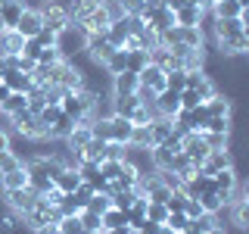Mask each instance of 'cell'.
<instances>
[{
    "mask_svg": "<svg viewBox=\"0 0 249 234\" xmlns=\"http://www.w3.org/2000/svg\"><path fill=\"white\" fill-rule=\"evenodd\" d=\"M41 28H44V19H41V13H35V10H22L19 22H16V31H19L22 38H35Z\"/></svg>",
    "mask_w": 249,
    "mask_h": 234,
    "instance_id": "30bf717a",
    "label": "cell"
},
{
    "mask_svg": "<svg viewBox=\"0 0 249 234\" xmlns=\"http://www.w3.org/2000/svg\"><path fill=\"white\" fill-rule=\"evenodd\" d=\"M202 131H221V135H228V131H233V116H206Z\"/></svg>",
    "mask_w": 249,
    "mask_h": 234,
    "instance_id": "d4e9b609",
    "label": "cell"
},
{
    "mask_svg": "<svg viewBox=\"0 0 249 234\" xmlns=\"http://www.w3.org/2000/svg\"><path fill=\"white\" fill-rule=\"evenodd\" d=\"M124 62H128V53H124V50H112V57H109V59L103 62L106 75L112 78V75H119V72H124Z\"/></svg>",
    "mask_w": 249,
    "mask_h": 234,
    "instance_id": "f1b7e54d",
    "label": "cell"
},
{
    "mask_svg": "<svg viewBox=\"0 0 249 234\" xmlns=\"http://www.w3.org/2000/svg\"><path fill=\"white\" fill-rule=\"evenodd\" d=\"M124 53H128V62H124V69H128V72H134V75L146 66V62H150V53H146V50H124Z\"/></svg>",
    "mask_w": 249,
    "mask_h": 234,
    "instance_id": "1f68e13d",
    "label": "cell"
},
{
    "mask_svg": "<svg viewBox=\"0 0 249 234\" xmlns=\"http://www.w3.org/2000/svg\"><path fill=\"white\" fill-rule=\"evenodd\" d=\"M97 234H106V231H97Z\"/></svg>",
    "mask_w": 249,
    "mask_h": 234,
    "instance_id": "e7e4bbea",
    "label": "cell"
},
{
    "mask_svg": "<svg viewBox=\"0 0 249 234\" xmlns=\"http://www.w3.org/2000/svg\"><path fill=\"white\" fill-rule=\"evenodd\" d=\"M62 57H59V50L56 47H41V53H37V59L35 62H41V66H56Z\"/></svg>",
    "mask_w": 249,
    "mask_h": 234,
    "instance_id": "60d3db41",
    "label": "cell"
},
{
    "mask_svg": "<svg viewBox=\"0 0 249 234\" xmlns=\"http://www.w3.org/2000/svg\"><path fill=\"white\" fill-rule=\"evenodd\" d=\"M10 147H13V135L0 131V153H3V150H10Z\"/></svg>",
    "mask_w": 249,
    "mask_h": 234,
    "instance_id": "6f0895ef",
    "label": "cell"
},
{
    "mask_svg": "<svg viewBox=\"0 0 249 234\" xmlns=\"http://www.w3.org/2000/svg\"><path fill=\"white\" fill-rule=\"evenodd\" d=\"M109 88H112V94H134L140 88V81H137L134 72H128V69H124V72L109 78Z\"/></svg>",
    "mask_w": 249,
    "mask_h": 234,
    "instance_id": "2e32d148",
    "label": "cell"
},
{
    "mask_svg": "<svg viewBox=\"0 0 249 234\" xmlns=\"http://www.w3.org/2000/svg\"><path fill=\"white\" fill-rule=\"evenodd\" d=\"M0 200H3V206H6V209H13V213H19V215H22V213H28V209L35 206L37 194L25 184V187H16V191H3V194H0Z\"/></svg>",
    "mask_w": 249,
    "mask_h": 234,
    "instance_id": "6da1fadb",
    "label": "cell"
},
{
    "mask_svg": "<svg viewBox=\"0 0 249 234\" xmlns=\"http://www.w3.org/2000/svg\"><path fill=\"white\" fill-rule=\"evenodd\" d=\"M202 103V97L193 88H184L181 91V109H193V106H199Z\"/></svg>",
    "mask_w": 249,
    "mask_h": 234,
    "instance_id": "c3c4849f",
    "label": "cell"
},
{
    "mask_svg": "<svg viewBox=\"0 0 249 234\" xmlns=\"http://www.w3.org/2000/svg\"><path fill=\"white\" fill-rule=\"evenodd\" d=\"M124 150H128V144H119V140H106V159H119V162H124Z\"/></svg>",
    "mask_w": 249,
    "mask_h": 234,
    "instance_id": "7dc6e473",
    "label": "cell"
},
{
    "mask_svg": "<svg viewBox=\"0 0 249 234\" xmlns=\"http://www.w3.org/2000/svg\"><path fill=\"white\" fill-rule=\"evenodd\" d=\"M237 181H240V172H237V166L221 169V172H215V175H212V187H215L218 194H224V197H228V203H231V191L237 187Z\"/></svg>",
    "mask_w": 249,
    "mask_h": 234,
    "instance_id": "ba28073f",
    "label": "cell"
},
{
    "mask_svg": "<svg viewBox=\"0 0 249 234\" xmlns=\"http://www.w3.org/2000/svg\"><path fill=\"white\" fill-rule=\"evenodd\" d=\"M78 218H81V228L88 231V234L103 231V222H100V215H97V213H90V209H81V213H78Z\"/></svg>",
    "mask_w": 249,
    "mask_h": 234,
    "instance_id": "e575fe53",
    "label": "cell"
},
{
    "mask_svg": "<svg viewBox=\"0 0 249 234\" xmlns=\"http://www.w3.org/2000/svg\"><path fill=\"white\" fill-rule=\"evenodd\" d=\"M81 156H84V162H103L106 159V140L90 137L88 144L81 147Z\"/></svg>",
    "mask_w": 249,
    "mask_h": 234,
    "instance_id": "44dd1931",
    "label": "cell"
},
{
    "mask_svg": "<svg viewBox=\"0 0 249 234\" xmlns=\"http://www.w3.org/2000/svg\"><path fill=\"white\" fill-rule=\"evenodd\" d=\"M137 106H140L137 94H112V113L115 116H124V119H128Z\"/></svg>",
    "mask_w": 249,
    "mask_h": 234,
    "instance_id": "d6986e66",
    "label": "cell"
},
{
    "mask_svg": "<svg viewBox=\"0 0 249 234\" xmlns=\"http://www.w3.org/2000/svg\"><path fill=\"white\" fill-rule=\"evenodd\" d=\"M93 194H97V191H93V187H90L88 181H81V184H78L75 191H72V197H75V203H78V206H88V200L93 197Z\"/></svg>",
    "mask_w": 249,
    "mask_h": 234,
    "instance_id": "ee69618b",
    "label": "cell"
},
{
    "mask_svg": "<svg viewBox=\"0 0 249 234\" xmlns=\"http://www.w3.org/2000/svg\"><path fill=\"white\" fill-rule=\"evenodd\" d=\"M19 16H22V3H16V0H10V3L0 6V22H3V31L6 28H16Z\"/></svg>",
    "mask_w": 249,
    "mask_h": 234,
    "instance_id": "484cf974",
    "label": "cell"
},
{
    "mask_svg": "<svg viewBox=\"0 0 249 234\" xmlns=\"http://www.w3.org/2000/svg\"><path fill=\"white\" fill-rule=\"evenodd\" d=\"M109 206H112V203H109V197H106V194H93V197L88 200V206H84V209H90V213L103 215V213H106Z\"/></svg>",
    "mask_w": 249,
    "mask_h": 234,
    "instance_id": "ab89813d",
    "label": "cell"
},
{
    "mask_svg": "<svg viewBox=\"0 0 249 234\" xmlns=\"http://www.w3.org/2000/svg\"><path fill=\"white\" fill-rule=\"evenodd\" d=\"M35 38H37V44H41V47H56V31H50V28H41Z\"/></svg>",
    "mask_w": 249,
    "mask_h": 234,
    "instance_id": "11a10c76",
    "label": "cell"
},
{
    "mask_svg": "<svg viewBox=\"0 0 249 234\" xmlns=\"http://www.w3.org/2000/svg\"><path fill=\"white\" fill-rule=\"evenodd\" d=\"M0 109H3L6 116H13V113H22L25 109V94H19V91H10V97L0 103Z\"/></svg>",
    "mask_w": 249,
    "mask_h": 234,
    "instance_id": "d6a6232c",
    "label": "cell"
},
{
    "mask_svg": "<svg viewBox=\"0 0 249 234\" xmlns=\"http://www.w3.org/2000/svg\"><path fill=\"white\" fill-rule=\"evenodd\" d=\"M119 3H122L124 16H140L143 13V0H119Z\"/></svg>",
    "mask_w": 249,
    "mask_h": 234,
    "instance_id": "db71d44e",
    "label": "cell"
},
{
    "mask_svg": "<svg viewBox=\"0 0 249 234\" xmlns=\"http://www.w3.org/2000/svg\"><path fill=\"white\" fill-rule=\"evenodd\" d=\"M199 135H202V144L209 150H231V144H233V131H228V135H221V131H199Z\"/></svg>",
    "mask_w": 249,
    "mask_h": 234,
    "instance_id": "e0dca14e",
    "label": "cell"
},
{
    "mask_svg": "<svg viewBox=\"0 0 249 234\" xmlns=\"http://www.w3.org/2000/svg\"><path fill=\"white\" fill-rule=\"evenodd\" d=\"M181 153L193 162V166H202V159L209 156V147L202 144V135H199V131H190V135L181 137Z\"/></svg>",
    "mask_w": 249,
    "mask_h": 234,
    "instance_id": "5b68a950",
    "label": "cell"
},
{
    "mask_svg": "<svg viewBox=\"0 0 249 234\" xmlns=\"http://www.w3.org/2000/svg\"><path fill=\"white\" fill-rule=\"evenodd\" d=\"M202 13L199 6H181V10H175V22L178 25H199L202 22Z\"/></svg>",
    "mask_w": 249,
    "mask_h": 234,
    "instance_id": "cb8c5ba5",
    "label": "cell"
},
{
    "mask_svg": "<svg viewBox=\"0 0 249 234\" xmlns=\"http://www.w3.org/2000/svg\"><path fill=\"white\" fill-rule=\"evenodd\" d=\"M231 166H237V156L231 150H209V156L202 159V166H196V172L199 175H215V172L231 169Z\"/></svg>",
    "mask_w": 249,
    "mask_h": 234,
    "instance_id": "3957f363",
    "label": "cell"
},
{
    "mask_svg": "<svg viewBox=\"0 0 249 234\" xmlns=\"http://www.w3.org/2000/svg\"><path fill=\"white\" fill-rule=\"evenodd\" d=\"M106 234H131L128 225H119V228H106Z\"/></svg>",
    "mask_w": 249,
    "mask_h": 234,
    "instance_id": "91938a15",
    "label": "cell"
},
{
    "mask_svg": "<svg viewBox=\"0 0 249 234\" xmlns=\"http://www.w3.org/2000/svg\"><path fill=\"white\" fill-rule=\"evenodd\" d=\"M0 84H3V81H0Z\"/></svg>",
    "mask_w": 249,
    "mask_h": 234,
    "instance_id": "03108f58",
    "label": "cell"
},
{
    "mask_svg": "<svg viewBox=\"0 0 249 234\" xmlns=\"http://www.w3.org/2000/svg\"><path fill=\"white\" fill-rule=\"evenodd\" d=\"M162 225H168V228L175 231V234H184V231H190V218H187V213H184V209H181V213H168Z\"/></svg>",
    "mask_w": 249,
    "mask_h": 234,
    "instance_id": "f546056e",
    "label": "cell"
},
{
    "mask_svg": "<svg viewBox=\"0 0 249 234\" xmlns=\"http://www.w3.org/2000/svg\"><path fill=\"white\" fill-rule=\"evenodd\" d=\"M199 206H202V213H221L228 206V197L218 191H206V194H199Z\"/></svg>",
    "mask_w": 249,
    "mask_h": 234,
    "instance_id": "603a6c76",
    "label": "cell"
},
{
    "mask_svg": "<svg viewBox=\"0 0 249 234\" xmlns=\"http://www.w3.org/2000/svg\"><path fill=\"white\" fill-rule=\"evenodd\" d=\"M53 184H56L62 194H72L75 187L81 184V175H78V169H59V175L53 178Z\"/></svg>",
    "mask_w": 249,
    "mask_h": 234,
    "instance_id": "7402d4cb",
    "label": "cell"
},
{
    "mask_svg": "<svg viewBox=\"0 0 249 234\" xmlns=\"http://www.w3.org/2000/svg\"><path fill=\"white\" fill-rule=\"evenodd\" d=\"M243 10H249V6H240L237 0H215L209 13H212L215 19H237V16L243 13Z\"/></svg>",
    "mask_w": 249,
    "mask_h": 234,
    "instance_id": "ac0fdd59",
    "label": "cell"
},
{
    "mask_svg": "<svg viewBox=\"0 0 249 234\" xmlns=\"http://www.w3.org/2000/svg\"><path fill=\"white\" fill-rule=\"evenodd\" d=\"M124 25H128V35H137V31H143L146 19L143 16H124Z\"/></svg>",
    "mask_w": 249,
    "mask_h": 234,
    "instance_id": "f5cc1de1",
    "label": "cell"
},
{
    "mask_svg": "<svg viewBox=\"0 0 249 234\" xmlns=\"http://www.w3.org/2000/svg\"><path fill=\"white\" fill-rule=\"evenodd\" d=\"M228 225L249 228V200H231L228 203Z\"/></svg>",
    "mask_w": 249,
    "mask_h": 234,
    "instance_id": "7c38bea8",
    "label": "cell"
},
{
    "mask_svg": "<svg viewBox=\"0 0 249 234\" xmlns=\"http://www.w3.org/2000/svg\"><path fill=\"white\" fill-rule=\"evenodd\" d=\"M237 3H240V6H249V0H237Z\"/></svg>",
    "mask_w": 249,
    "mask_h": 234,
    "instance_id": "6125c7cd",
    "label": "cell"
},
{
    "mask_svg": "<svg viewBox=\"0 0 249 234\" xmlns=\"http://www.w3.org/2000/svg\"><path fill=\"white\" fill-rule=\"evenodd\" d=\"M37 53H41V44H37V38H25V44H22V57L37 59Z\"/></svg>",
    "mask_w": 249,
    "mask_h": 234,
    "instance_id": "f907efd6",
    "label": "cell"
},
{
    "mask_svg": "<svg viewBox=\"0 0 249 234\" xmlns=\"http://www.w3.org/2000/svg\"><path fill=\"white\" fill-rule=\"evenodd\" d=\"M100 175H103L106 181H115V178L122 175V162L119 159H103L100 162Z\"/></svg>",
    "mask_w": 249,
    "mask_h": 234,
    "instance_id": "f35d334b",
    "label": "cell"
},
{
    "mask_svg": "<svg viewBox=\"0 0 249 234\" xmlns=\"http://www.w3.org/2000/svg\"><path fill=\"white\" fill-rule=\"evenodd\" d=\"M56 228H59V234H88L81 228V218H78V215H62Z\"/></svg>",
    "mask_w": 249,
    "mask_h": 234,
    "instance_id": "8d00e7d4",
    "label": "cell"
},
{
    "mask_svg": "<svg viewBox=\"0 0 249 234\" xmlns=\"http://www.w3.org/2000/svg\"><path fill=\"white\" fill-rule=\"evenodd\" d=\"M202 106H206V116H233V97L228 94H212L209 100H202Z\"/></svg>",
    "mask_w": 249,
    "mask_h": 234,
    "instance_id": "8fae6325",
    "label": "cell"
},
{
    "mask_svg": "<svg viewBox=\"0 0 249 234\" xmlns=\"http://www.w3.org/2000/svg\"><path fill=\"white\" fill-rule=\"evenodd\" d=\"M131 131H134L131 119H124V116H109V140L128 144V140H131Z\"/></svg>",
    "mask_w": 249,
    "mask_h": 234,
    "instance_id": "4fadbf2b",
    "label": "cell"
},
{
    "mask_svg": "<svg viewBox=\"0 0 249 234\" xmlns=\"http://www.w3.org/2000/svg\"><path fill=\"white\" fill-rule=\"evenodd\" d=\"M0 81H3L10 91H19V94H25L31 84H35V81H31V75H28V72H19V69H3Z\"/></svg>",
    "mask_w": 249,
    "mask_h": 234,
    "instance_id": "5bb4252c",
    "label": "cell"
},
{
    "mask_svg": "<svg viewBox=\"0 0 249 234\" xmlns=\"http://www.w3.org/2000/svg\"><path fill=\"white\" fill-rule=\"evenodd\" d=\"M103 10H106V16H109V22H119V19H124V10H122V3H119V0H103Z\"/></svg>",
    "mask_w": 249,
    "mask_h": 234,
    "instance_id": "681fc988",
    "label": "cell"
},
{
    "mask_svg": "<svg viewBox=\"0 0 249 234\" xmlns=\"http://www.w3.org/2000/svg\"><path fill=\"white\" fill-rule=\"evenodd\" d=\"M184 213H187V218H196V215H202V206H199V197H187V203H184Z\"/></svg>",
    "mask_w": 249,
    "mask_h": 234,
    "instance_id": "816d5d0a",
    "label": "cell"
},
{
    "mask_svg": "<svg viewBox=\"0 0 249 234\" xmlns=\"http://www.w3.org/2000/svg\"><path fill=\"white\" fill-rule=\"evenodd\" d=\"M184 203H187V194L184 191H171L168 200H165V209H168V213H181Z\"/></svg>",
    "mask_w": 249,
    "mask_h": 234,
    "instance_id": "f6af8a7d",
    "label": "cell"
},
{
    "mask_svg": "<svg viewBox=\"0 0 249 234\" xmlns=\"http://www.w3.org/2000/svg\"><path fill=\"white\" fill-rule=\"evenodd\" d=\"M137 47H140V50H146V53H150L153 50V47H159V31H153L150 25H143V31H137Z\"/></svg>",
    "mask_w": 249,
    "mask_h": 234,
    "instance_id": "4dcf8cb0",
    "label": "cell"
},
{
    "mask_svg": "<svg viewBox=\"0 0 249 234\" xmlns=\"http://www.w3.org/2000/svg\"><path fill=\"white\" fill-rule=\"evenodd\" d=\"M150 150H153V147H134V144H128V150H124V162L134 166L137 175H153L156 166H153Z\"/></svg>",
    "mask_w": 249,
    "mask_h": 234,
    "instance_id": "7a4b0ae2",
    "label": "cell"
},
{
    "mask_svg": "<svg viewBox=\"0 0 249 234\" xmlns=\"http://www.w3.org/2000/svg\"><path fill=\"white\" fill-rule=\"evenodd\" d=\"M137 81H140V88H150V91H165V72H162L159 66H153V62H146L143 69L137 72Z\"/></svg>",
    "mask_w": 249,
    "mask_h": 234,
    "instance_id": "52a82bcc",
    "label": "cell"
},
{
    "mask_svg": "<svg viewBox=\"0 0 249 234\" xmlns=\"http://www.w3.org/2000/svg\"><path fill=\"white\" fill-rule=\"evenodd\" d=\"M22 44H25V38H22L16 28L0 31V50H3V57H19V53H22Z\"/></svg>",
    "mask_w": 249,
    "mask_h": 234,
    "instance_id": "9a60e30c",
    "label": "cell"
},
{
    "mask_svg": "<svg viewBox=\"0 0 249 234\" xmlns=\"http://www.w3.org/2000/svg\"><path fill=\"white\" fill-rule=\"evenodd\" d=\"M84 50L90 53V59H93V62H100V66H103V62L112 57V50H119V47L109 44V38H106V35H88V47H84Z\"/></svg>",
    "mask_w": 249,
    "mask_h": 234,
    "instance_id": "8992f818",
    "label": "cell"
},
{
    "mask_svg": "<svg viewBox=\"0 0 249 234\" xmlns=\"http://www.w3.org/2000/svg\"><path fill=\"white\" fill-rule=\"evenodd\" d=\"M25 184H28L25 166H19V169L3 172V175H0V191H16V187H25Z\"/></svg>",
    "mask_w": 249,
    "mask_h": 234,
    "instance_id": "ffe728a7",
    "label": "cell"
},
{
    "mask_svg": "<svg viewBox=\"0 0 249 234\" xmlns=\"http://www.w3.org/2000/svg\"><path fill=\"white\" fill-rule=\"evenodd\" d=\"M16 3H22V10H35V13H41L50 0H16Z\"/></svg>",
    "mask_w": 249,
    "mask_h": 234,
    "instance_id": "9f6ffc18",
    "label": "cell"
},
{
    "mask_svg": "<svg viewBox=\"0 0 249 234\" xmlns=\"http://www.w3.org/2000/svg\"><path fill=\"white\" fill-rule=\"evenodd\" d=\"M41 19H44V28L56 31V35H59V31H66L69 22H72V19H69V13H66V6L56 3V0H50V3L41 10Z\"/></svg>",
    "mask_w": 249,
    "mask_h": 234,
    "instance_id": "277c9868",
    "label": "cell"
},
{
    "mask_svg": "<svg viewBox=\"0 0 249 234\" xmlns=\"http://www.w3.org/2000/svg\"><path fill=\"white\" fill-rule=\"evenodd\" d=\"M93 135H90V128H88V125H75V128L72 131H69V137H66V144L69 147H72V150H81V147L84 144H88V140H90Z\"/></svg>",
    "mask_w": 249,
    "mask_h": 234,
    "instance_id": "83f0119b",
    "label": "cell"
},
{
    "mask_svg": "<svg viewBox=\"0 0 249 234\" xmlns=\"http://www.w3.org/2000/svg\"><path fill=\"white\" fill-rule=\"evenodd\" d=\"M35 234H59V228L56 225H44V228H37Z\"/></svg>",
    "mask_w": 249,
    "mask_h": 234,
    "instance_id": "680465c9",
    "label": "cell"
},
{
    "mask_svg": "<svg viewBox=\"0 0 249 234\" xmlns=\"http://www.w3.org/2000/svg\"><path fill=\"white\" fill-rule=\"evenodd\" d=\"M165 88L168 91H184L187 88V72L184 69H168L165 72Z\"/></svg>",
    "mask_w": 249,
    "mask_h": 234,
    "instance_id": "d590c367",
    "label": "cell"
},
{
    "mask_svg": "<svg viewBox=\"0 0 249 234\" xmlns=\"http://www.w3.org/2000/svg\"><path fill=\"white\" fill-rule=\"evenodd\" d=\"M19 166H22V159H19V156H16L13 150H3V153H0V175H3V172L19 169Z\"/></svg>",
    "mask_w": 249,
    "mask_h": 234,
    "instance_id": "b9f144b4",
    "label": "cell"
},
{
    "mask_svg": "<svg viewBox=\"0 0 249 234\" xmlns=\"http://www.w3.org/2000/svg\"><path fill=\"white\" fill-rule=\"evenodd\" d=\"M0 31H3V22H0Z\"/></svg>",
    "mask_w": 249,
    "mask_h": 234,
    "instance_id": "be15d7a7",
    "label": "cell"
},
{
    "mask_svg": "<svg viewBox=\"0 0 249 234\" xmlns=\"http://www.w3.org/2000/svg\"><path fill=\"white\" fill-rule=\"evenodd\" d=\"M41 88H44V100H47V103L59 106V100H62V94H66V88H62V84H41Z\"/></svg>",
    "mask_w": 249,
    "mask_h": 234,
    "instance_id": "7bdbcfd3",
    "label": "cell"
},
{
    "mask_svg": "<svg viewBox=\"0 0 249 234\" xmlns=\"http://www.w3.org/2000/svg\"><path fill=\"white\" fill-rule=\"evenodd\" d=\"M165 215H168V209H165V203H146V218L150 222H165Z\"/></svg>",
    "mask_w": 249,
    "mask_h": 234,
    "instance_id": "bcb514c9",
    "label": "cell"
},
{
    "mask_svg": "<svg viewBox=\"0 0 249 234\" xmlns=\"http://www.w3.org/2000/svg\"><path fill=\"white\" fill-rule=\"evenodd\" d=\"M159 234H175V231H171L168 225H159Z\"/></svg>",
    "mask_w": 249,
    "mask_h": 234,
    "instance_id": "94428289",
    "label": "cell"
},
{
    "mask_svg": "<svg viewBox=\"0 0 249 234\" xmlns=\"http://www.w3.org/2000/svg\"><path fill=\"white\" fill-rule=\"evenodd\" d=\"M168 169H171V172H175V175H181V178H184V181H187V178H190V175H193V172H196V166H193V162H190V159H187V156H184V153H175V156H171V162H168Z\"/></svg>",
    "mask_w": 249,
    "mask_h": 234,
    "instance_id": "4316f807",
    "label": "cell"
},
{
    "mask_svg": "<svg viewBox=\"0 0 249 234\" xmlns=\"http://www.w3.org/2000/svg\"><path fill=\"white\" fill-rule=\"evenodd\" d=\"M128 144H134V147H153V140H150V125H134Z\"/></svg>",
    "mask_w": 249,
    "mask_h": 234,
    "instance_id": "74e56055",
    "label": "cell"
},
{
    "mask_svg": "<svg viewBox=\"0 0 249 234\" xmlns=\"http://www.w3.org/2000/svg\"><path fill=\"white\" fill-rule=\"evenodd\" d=\"M156 109H159V116H165V119H171V116L181 109V91H159L156 94Z\"/></svg>",
    "mask_w": 249,
    "mask_h": 234,
    "instance_id": "9c48e42d",
    "label": "cell"
},
{
    "mask_svg": "<svg viewBox=\"0 0 249 234\" xmlns=\"http://www.w3.org/2000/svg\"><path fill=\"white\" fill-rule=\"evenodd\" d=\"M100 222H103V231L106 228H119V225H128V218H124L122 209H115V206H109L103 215H100Z\"/></svg>",
    "mask_w": 249,
    "mask_h": 234,
    "instance_id": "836d02e7",
    "label": "cell"
}]
</instances>
